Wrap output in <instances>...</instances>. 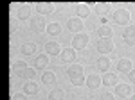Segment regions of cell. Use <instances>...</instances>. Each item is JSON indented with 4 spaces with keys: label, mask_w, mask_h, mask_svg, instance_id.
Wrapping results in <instances>:
<instances>
[{
    "label": "cell",
    "mask_w": 135,
    "mask_h": 100,
    "mask_svg": "<svg viewBox=\"0 0 135 100\" xmlns=\"http://www.w3.org/2000/svg\"><path fill=\"white\" fill-rule=\"evenodd\" d=\"M16 16H18L20 20H27V18L31 16V5H20V7L16 9Z\"/></svg>",
    "instance_id": "19"
},
{
    "label": "cell",
    "mask_w": 135,
    "mask_h": 100,
    "mask_svg": "<svg viewBox=\"0 0 135 100\" xmlns=\"http://www.w3.org/2000/svg\"><path fill=\"white\" fill-rule=\"evenodd\" d=\"M47 64H49V55H47V54L36 55V59H34V68H36V70H43Z\"/></svg>",
    "instance_id": "14"
},
{
    "label": "cell",
    "mask_w": 135,
    "mask_h": 100,
    "mask_svg": "<svg viewBox=\"0 0 135 100\" xmlns=\"http://www.w3.org/2000/svg\"><path fill=\"white\" fill-rule=\"evenodd\" d=\"M63 97H65V91L61 88H54L49 93V100H63Z\"/></svg>",
    "instance_id": "22"
},
{
    "label": "cell",
    "mask_w": 135,
    "mask_h": 100,
    "mask_svg": "<svg viewBox=\"0 0 135 100\" xmlns=\"http://www.w3.org/2000/svg\"><path fill=\"white\" fill-rule=\"evenodd\" d=\"M67 73H69V79L72 82V86H83L85 82H86V77L83 75V66L81 64H76V63L70 64Z\"/></svg>",
    "instance_id": "1"
},
{
    "label": "cell",
    "mask_w": 135,
    "mask_h": 100,
    "mask_svg": "<svg viewBox=\"0 0 135 100\" xmlns=\"http://www.w3.org/2000/svg\"><path fill=\"white\" fill-rule=\"evenodd\" d=\"M133 70V63H132V59H128V57H124V59H119V63H117V71L119 73H130V71Z\"/></svg>",
    "instance_id": "8"
},
{
    "label": "cell",
    "mask_w": 135,
    "mask_h": 100,
    "mask_svg": "<svg viewBox=\"0 0 135 100\" xmlns=\"http://www.w3.org/2000/svg\"><path fill=\"white\" fill-rule=\"evenodd\" d=\"M97 34H99V38H112V29L108 25H101L99 30H97Z\"/></svg>",
    "instance_id": "23"
},
{
    "label": "cell",
    "mask_w": 135,
    "mask_h": 100,
    "mask_svg": "<svg viewBox=\"0 0 135 100\" xmlns=\"http://www.w3.org/2000/svg\"><path fill=\"white\" fill-rule=\"evenodd\" d=\"M86 45H88V36L86 34H76L72 40V48L74 50H85L86 48Z\"/></svg>",
    "instance_id": "3"
},
{
    "label": "cell",
    "mask_w": 135,
    "mask_h": 100,
    "mask_svg": "<svg viewBox=\"0 0 135 100\" xmlns=\"http://www.w3.org/2000/svg\"><path fill=\"white\" fill-rule=\"evenodd\" d=\"M36 43H32V41H25L23 45H20V52L23 55H32L34 52H36Z\"/></svg>",
    "instance_id": "12"
},
{
    "label": "cell",
    "mask_w": 135,
    "mask_h": 100,
    "mask_svg": "<svg viewBox=\"0 0 135 100\" xmlns=\"http://www.w3.org/2000/svg\"><path fill=\"white\" fill-rule=\"evenodd\" d=\"M110 11H112V5L110 4H97L95 5V13L103 18V16H106V14H110Z\"/></svg>",
    "instance_id": "20"
},
{
    "label": "cell",
    "mask_w": 135,
    "mask_h": 100,
    "mask_svg": "<svg viewBox=\"0 0 135 100\" xmlns=\"http://www.w3.org/2000/svg\"><path fill=\"white\" fill-rule=\"evenodd\" d=\"M112 50H114V41H112V38H101V40L97 41V52L101 55L110 54Z\"/></svg>",
    "instance_id": "2"
},
{
    "label": "cell",
    "mask_w": 135,
    "mask_h": 100,
    "mask_svg": "<svg viewBox=\"0 0 135 100\" xmlns=\"http://www.w3.org/2000/svg\"><path fill=\"white\" fill-rule=\"evenodd\" d=\"M114 21L117 25H126V23L130 21V13L126 9H117L114 13Z\"/></svg>",
    "instance_id": "6"
},
{
    "label": "cell",
    "mask_w": 135,
    "mask_h": 100,
    "mask_svg": "<svg viewBox=\"0 0 135 100\" xmlns=\"http://www.w3.org/2000/svg\"><path fill=\"white\" fill-rule=\"evenodd\" d=\"M25 68H27L25 61H15V63H13V71H15V73H22Z\"/></svg>",
    "instance_id": "25"
},
{
    "label": "cell",
    "mask_w": 135,
    "mask_h": 100,
    "mask_svg": "<svg viewBox=\"0 0 135 100\" xmlns=\"http://www.w3.org/2000/svg\"><path fill=\"white\" fill-rule=\"evenodd\" d=\"M45 52H47V55H60V54H61L60 43H56V41H49V43L45 45Z\"/></svg>",
    "instance_id": "10"
},
{
    "label": "cell",
    "mask_w": 135,
    "mask_h": 100,
    "mask_svg": "<svg viewBox=\"0 0 135 100\" xmlns=\"http://www.w3.org/2000/svg\"><path fill=\"white\" fill-rule=\"evenodd\" d=\"M76 13H78V18H88L90 16V7L86 5V4H78L76 5Z\"/></svg>",
    "instance_id": "17"
},
{
    "label": "cell",
    "mask_w": 135,
    "mask_h": 100,
    "mask_svg": "<svg viewBox=\"0 0 135 100\" xmlns=\"http://www.w3.org/2000/svg\"><path fill=\"white\" fill-rule=\"evenodd\" d=\"M38 91H40V88H38V84H36L34 80H27V82H25V86H23V95H38Z\"/></svg>",
    "instance_id": "15"
},
{
    "label": "cell",
    "mask_w": 135,
    "mask_h": 100,
    "mask_svg": "<svg viewBox=\"0 0 135 100\" xmlns=\"http://www.w3.org/2000/svg\"><path fill=\"white\" fill-rule=\"evenodd\" d=\"M115 95L121 97V98H126V97L132 95V88H130L128 84H117V86H115Z\"/></svg>",
    "instance_id": "11"
},
{
    "label": "cell",
    "mask_w": 135,
    "mask_h": 100,
    "mask_svg": "<svg viewBox=\"0 0 135 100\" xmlns=\"http://www.w3.org/2000/svg\"><path fill=\"white\" fill-rule=\"evenodd\" d=\"M135 34V27H132V25H130V27H126L124 30H123V38H130V36H133Z\"/></svg>",
    "instance_id": "27"
},
{
    "label": "cell",
    "mask_w": 135,
    "mask_h": 100,
    "mask_svg": "<svg viewBox=\"0 0 135 100\" xmlns=\"http://www.w3.org/2000/svg\"><path fill=\"white\" fill-rule=\"evenodd\" d=\"M101 82H103V80H101V77H99L97 73H90V75L86 77V82H85V84H86V88H90V90H97V88L101 86Z\"/></svg>",
    "instance_id": "9"
},
{
    "label": "cell",
    "mask_w": 135,
    "mask_h": 100,
    "mask_svg": "<svg viewBox=\"0 0 135 100\" xmlns=\"http://www.w3.org/2000/svg\"><path fill=\"white\" fill-rule=\"evenodd\" d=\"M42 82L45 84V86H52L54 82H56V75L52 73V71H45L42 75Z\"/></svg>",
    "instance_id": "21"
},
{
    "label": "cell",
    "mask_w": 135,
    "mask_h": 100,
    "mask_svg": "<svg viewBox=\"0 0 135 100\" xmlns=\"http://www.w3.org/2000/svg\"><path fill=\"white\" fill-rule=\"evenodd\" d=\"M11 100H27V98H25V95H15Z\"/></svg>",
    "instance_id": "31"
},
{
    "label": "cell",
    "mask_w": 135,
    "mask_h": 100,
    "mask_svg": "<svg viewBox=\"0 0 135 100\" xmlns=\"http://www.w3.org/2000/svg\"><path fill=\"white\" fill-rule=\"evenodd\" d=\"M20 75L23 77V79H27V80H32V79H34V68H29V66H27Z\"/></svg>",
    "instance_id": "26"
},
{
    "label": "cell",
    "mask_w": 135,
    "mask_h": 100,
    "mask_svg": "<svg viewBox=\"0 0 135 100\" xmlns=\"http://www.w3.org/2000/svg\"><path fill=\"white\" fill-rule=\"evenodd\" d=\"M60 55H61L63 63H72V64H74V59H76V50H74V48H63V52L60 54Z\"/></svg>",
    "instance_id": "16"
},
{
    "label": "cell",
    "mask_w": 135,
    "mask_h": 100,
    "mask_svg": "<svg viewBox=\"0 0 135 100\" xmlns=\"http://www.w3.org/2000/svg\"><path fill=\"white\" fill-rule=\"evenodd\" d=\"M132 100H135V95H133V97H132Z\"/></svg>",
    "instance_id": "32"
},
{
    "label": "cell",
    "mask_w": 135,
    "mask_h": 100,
    "mask_svg": "<svg viewBox=\"0 0 135 100\" xmlns=\"http://www.w3.org/2000/svg\"><path fill=\"white\" fill-rule=\"evenodd\" d=\"M31 30L32 32H45L47 30V21L43 16H34L31 20Z\"/></svg>",
    "instance_id": "4"
},
{
    "label": "cell",
    "mask_w": 135,
    "mask_h": 100,
    "mask_svg": "<svg viewBox=\"0 0 135 100\" xmlns=\"http://www.w3.org/2000/svg\"><path fill=\"white\" fill-rule=\"evenodd\" d=\"M101 80H103V84L106 86V88H110V86H117V82H119L117 73H104L103 77H101Z\"/></svg>",
    "instance_id": "13"
},
{
    "label": "cell",
    "mask_w": 135,
    "mask_h": 100,
    "mask_svg": "<svg viewBox=\"0 0 135 100\" xmlns=\"http://www.w3.org/2000/svg\"><path fill=\"white\" fill-rule=\"evenodd\" d=\"M97 68L103 71V73H108V70H110V59L106 55H101L97 59Z\"/></svg>",
    "instance_id": "18"
},
{
    "label": "cell",
    "mask_w": 135,
    "mask_h": 100,
    "mask_svg": "<svg viewBox=\"0 0 135 100\" xmlns=\"http://www.w3.org/2000/svg\"><path fill=\"white\" fill-rule=\"evenodd\" d=\"M126 45H128V47H135V34L133 36H130V38H126Z\"/></svg>",
    "instance_id": "28"
},
{
    "label": "cell",
    "mask_w": 135,
    "mask_h": 100,
    "mask_svg": "<svg viewBox=\"0 0 135 100\" xmlns=\"http://www.w3.org/2000/svg\"><path fill=\"white\" fill-rule=\"evenodd\" d=\"M34 9L40 13V16H49V14L54 13V4H51V2H38L34 5Z\"/></svg>",
    "instance_id": "5"
},
{
    "label": "cell",
    "mask_w": 135,
    "mask_h": 100,
    "mask_svg": "<svg viewBox=\"0 0 135 100\" xmlns=\"http://www.w3.org/2000/svg\"><path fill=\"white\" fill-rule=\"evenodd\" d=\"M101 100H114V95H110V93H104L103 97H101Z\"/></svg>",
    "instance_id": "30"
},
{
    "label": "cell",
    "mask_w": 135,
    "mask_h": 100,
    "mask_svg": "<svg viewBox=\"0 0 135 100\" xmlns=\"http://www.w3.org/2000/svg\"><path fill=\"white\" fill-rule=\"evenodd\" d=\"M47 32H49L51 36H58V34L61 32V25H60V23H49Z\"/></svg>",
    "instance_id": "24"
},
{
    "label": "cell",
    "mask_w": 135,
    "mask_h": 100,
    "mask_svg": "<svg viewBox=\"0 0 135 100\" xmlns=\"http://www.w3.org/2000/svg\"><path fill=\"white\" fill-rule=\"evenodd\" d=\"M128 79H130V82H133V84H135V70H132L130 73H128Z\"/></svg>",
    "instance_id": "29"
},
{
    "label": "cell",
    "mask_w": 135,
    "mask_h": 100,
    "mask_svg": "<svg viewBox=\"0 0 135 100\" xmlns=\"http://www.w3.org/2000/svg\"><path fill=\"white\" fill-rule=\"evenodd\" d=\"M67 29L74 32V34H81V30H83V20L81 18H70V20L67 21Z\"/></svg>",
    "instance_id": "7"
}]
</instances>
